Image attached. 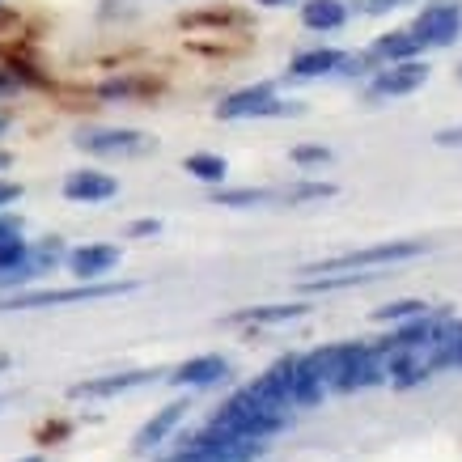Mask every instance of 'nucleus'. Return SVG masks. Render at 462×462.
<instances>
[{
    "mask_svg": "<svg viewBox=\"0 0 462 462\" xmlns=\"http://www.w3.org/2000/svg\"><path fill=\"white\" fill-rule=\"evenodd\" d=\"M433 141L441 144V149H454V144H462V127H441Z\"/></svg>",
    "mask_w": 462,
    "mask_h": 462,
    "instance_id": "a878e982",
    "label": "nucleus"
},
{
    "mask_svg": "<svg viewBox=\"0 0 462 462\" xmlns=\"http://www.w3.org/2000/svg\"><path fill=\"white\" fill-rule=\"evenodd\" d=\"M166 462H204V458H191V454H182V449H179V454H174V458H166Z\"/></svg>",
    "mask_w": 462,
    "mask_h": 462,
    "instance_id": "7c9ffc66",
    "label": "nucleus"
},
{
    "mask_svg": "<svg viewBox=\"0 0 462 462\" xmlns=\"http://www.w3.org/2000/svg\"><path fill=\"white\" fill-rule=\"evenodd\" d=\"M433 306H424V301H391V306L374 310V319L378 322H391V327H399V322L407 319H420V314H429Z\"/></svg>",
    "mask_w": 462,
    "mask_h": 462,
    "instance_id": "4be33fe9",
    "label": "nucleus"
},
{
    "mask_svg": "<svg viewBox=\"0 0 462 462\" xmlns=\"http://www.w3.org/2000/svg\"><path fill=\"white\" fill-rule=\"evenodd\" d=\"M221 208H259V204H281V191H267V187H238V191H217Z\"/></svg>",
    "mask_w": 462,
    "mask_h": 462,
    "instance_id": "aec40b11",
    "label": "nucleus"
},
{
    "mask_svg": "<svg viewBox=\"0 0 462 462\" xmlns=\"http://www.w3.org/2000/svg\"><path fill=\"white\" fill-rule=\"evenodd\" d=\"M374 14H382V9H399V5H407V0H365Z\"/></svg>",
    "mask_w": 462,
    "mask_h": 462,
    "instance_id": "c756f323",
    "label": "nucleus"
},
{
    "mask_svg": "<svg viewBox=\"0 0 462 462\" xmlns=\"http://www.w3.org/2000/svg\"><path fill=\"white\" fill-rule=\"evenodd\" d=\"M17 462H42V458H34V454H30V458H17Z\"/></svg>",
    "mask_w": 462,
    "mask_h": 462,
    "instance_id": "f704fd0d",
    "label": "nucleus"
},
{
    "mask_svg": "<svg viewBox=\"0 0 462 462\" xmlns=\"http://www.w3.org/2000/svg\"><path fill=\"white\" fill-rule=\"evenodd\" d=\"M429 251V242H369V246H356V251L331 254V259H319V263L306 267V276H339V272H386L394 263H407V259H420Z\"/></svg>",
    "mask_w": 462,
    "mask_h": 462,
    "instance_id": "f03ea898",
    "label": "nucleus"
},
{
    "mask_svg": "<svg viewBox=\"0 0 462 462\" xmlns=\"http://www.w3.org/2000/svg\"><path fill=\"white\" fill-rule=\"evenodd\" d=\"M9 238H22V217L0 212V242H9Z\"/></svg>",
    "mask_w": 462,
    "mask_h": 462,
    "instance_id": "393cba45",
    "label": "nucleus"
},
{
    "mask_svg": "<svg viewBox=\"0 0 462 462\" xmlns=\"http://www.w3.org/2000/svg\"><path fill=\"white\" fill-rule=\"evenodd\" d=\"M64 196L77 199V204H102V199H115L119 196V182L102 170H72L64 179Z\"/></svg>",
    "mask_w": 462,
    "mask_h": 462,
    "instance_id": "4468645a",
    "label": "nucleus"
},
{
    "mask_svg": "<svg viewBox=\"0 0 462 462\" xmlns=\"http://www.w3.org/2000/svg\"><path fill=\"white\" fill-rule=\"evenodd\" d=\"M301 26L322 30V34L344 30L348 26V5H344V0H306V5H301Z\"/></svg>",
    "mask_w": 462,
    "mask_h": 462,
    "instance_id": "dca6fc26",
    "label": "nucleus"
},
{
    "mask_svg": "<svg viewBox=\"0 0 462 462\" xmlns=\"http://www.w3.org/2000/svg\"><path fill=\"white\" fill-rule=\"evenodd\" d=\"M124 293H136V284L124 281V284H98V281H81L72 289H34V293H9L0 297V310H42V306H81V301H111V297H124Z\"/></svg>",
    "mask_w": 462,
    "mask_h": 462,
    "instance_id": "7ed1b4c3",
    "label": "nucleus"
},
{
    "mask_svg": "<svg viewBox=\"0 0 462 462\" xmlns=\"http://www.w3.org/2000/svg\"><path fill=\"white\" fill-rule=\"evenodd\" d=\"M5 127H9V119H0V132H5Z\"/></svg>",
    "mask_w": 462,
    "mask_h": 462,
    "instance_id": "c9c22d12",
    "label": "nucleus"
},
{
    "mask_svg": "<svg viewBox=\"0 0 462 462\" xmlns=\"http://www.w3.org/2000/svg\"><path fill=\"white\" fill-rule=\"evenodd\" d=\"M77 144L98 157H141L153 149V141L136 127H94V132H81Z\"/></svg>",
    "mask_w": 462,
    "mask_h": 462,
    "instance_id": "6e6552de",
    "label": "nucleus"
},
{
    "mask_svg": "<svg viewBox=\"0 0 462 462\" xmlns=\"http://www.w3.org/2000/svg\"><path fill=\"white\" fill-rule=\"evenodd\" d=\"M0 369H9V356H0Z\"/></svg>",
    "mask_w": 462,
    "mask_h": 462,
    "instance_id": "72a5a7b5",
    "label": "nucleus"
},
{
    "mask_svg": "<svg viewBox=\"0 0 462 462\" xmlns=\"http://www.w3.org/2000/svg\"><path fill=\"white\" fill-rule=\"evenodd\" d=\"M429 81V64L424 60H403V64H382L374 72V98H407Z\"/></svg>",
    "mask_w": 462,
    "mask_h": 462,
    "instance_id": "1a4fd4ad",
    "label": "nucleus"
},
{
    "mask_svg": "<svg viewBox=\"0 0 462 462\" xmlns=\"http://www.w3.org/2000/svg\"><path fill=\"white\" fill-rule=\"evenodd\" d=\"M420 51H424V42L416 39V30H391V34L374 39L369 60L374 64H403V60H420Z\"/></svg>",
    "mask_w": 462,
    "mask_h": 462,
    "instance_id": "2eb2a0df",
    "label": "nucleus"
},
{
    "mask_svg": "<svg viewBox=\"0 0 462 462\" xmlns=\"http://www.w3.org/2000/svg\"><path fill=\"white\" fill-rule=\"evenodd\" d=\"M182 454L204 458V462H251L254 454H259V441H246V437L229 433V429H221L217 420H208L199 433L182 437Z\"/></svg>",
    "mask_w": 462,
    "mask_h": 462,
    "instance_id": "39448f33",
    "label": "nucleus"
},
{
    "mask_svg": "<svg viewBox=\"0 0 462 462\" xmlns=\"http://www.w3.org/2000/svg\"><path fill=\"white\" fill-rule=\"evenodd\" d=\"M119 259H124V251H119L115 242H85L64 263H69V272L77 281H102L111 267H119Z\"/></svg>",
    "mask_w": 462,
    "mask_h": 462,
    "instance_id": "9d476101",
    "label": "nucleus"
},
{
    "mask_svg": "<svg viewBox=\"0 0 462 462\" xmlns=\"http://www.w3.org/2000/svg\"><path fill=\"white\" fill-rule=\"evenodd\" d=\"M182 170L187 174H196L199 182H225V174H229V166H225V157H217V153H191L187 162H182Z\"/></svg>",
    "mask_w": 462,
    "mask_h": 462,
    "instance_id": "412c9836",
    "label": "nucleus"
},
{
    "mask_svg": "<svg viewBox=\"0 0 462 462\" xmlns=\"http://www.w3.org/2000/svg\"><path fill=\"white\" fill-rule=\"evenodd\" d=\"M26 259H30V242H26V238L0 242V272H9V267H22Z\"/></svg>",
    "mask_w": 462,
    "mask_h": 462,
    "instance_id": "5701e85b",
    "label": "nucleus"
},
{
    "mask_svg": "<svg viewBox=\"0 0 462 462\" xmlns=\"http://www.w3.org/2000/svg\"><path fill=\"white\" fill-rule=\"evenodd\" d=\"M212 420L221 424V429H229V433L246 437V441H267V437H276L284 429L281 416H272L267 407L254 403L251 394H246V386L229 394V399L217 407V416H212Z\"/></svg>",
    "mask_w": 462,
    "mask_h": 462,
    "instance_id": "20e7f679",
    "label": "nucleus"
},
{
    "mask_svg": "<svg viewBox=\"0 0 462 462\" xmlns=\"http://www.w3.org/2000/svg\"><path fill=\"white\" fill-rule=\"evenodd\" d=\"M9 166H14V157H9L5 149H0V170H9Z\"/></svg>",
    "mask_w": 462,
    "mask_h": 462,
    "instance_id": "2f4dec72",
    "label": "nucleus"
},
{
    "mask_svg": "<svg viewBox=\"0 0 462 462\" xmlns=\"http://www.w3.org/2000/svg\"><path fill=\"white\" fill-rule=\"evenodd\" d=\"M225 378H229V361L217 356V352L191 356V361H182L179 369L170 374V382H174V386H187V391H208V386H221Z\"/></svg>",
    "mask_w": 462,
    "mask_h": 462,
    "instance_id": "9b49d317",
    "label": "nucleus"
},
{
    "mask_svg": "<svg viewBox=\"0 0 462 462\" xmlns=\"http://www.w3.org/2000/svg\"><path fill=\"white\" fill-rule=\"evenodd\" d=\"M339 64H344V51H336V47H310V51L293 56L289 72H293V77H301V81H314V77L339 72Z\"/></svg>",
    "mask_w": 462,
    "mask_h": 462,
    "instance_id": "a211bd4d",
    "label": "nucleus"
},
{
    "mask_svg": "<svg viewBox=\"0 0 462 462\" xmlns=\"http://www.w3.org/2000/svg\"><path fill=\"white\" fill-rule=\"evenodd\" d=\"M182 416H187V403H182V399H179V403H166V407H162V411L153 416V420H149L141 433H136V449L144 454V449L162 446V441H166V437L182 424Z\"/></svg>",
    "mask_w": 462,
    "mask_h": 462,
    "instance_id": "f3484780",
    "label": "nucleus"
},
{
    "mask_svg": "<svg viewBox=\"0 0 462 462\" xmlns=\"http://www.w3.org/2000/svg\"><path fill=\"white\" fill-rule=\"evenodd\" d=\"M157 374H149V369H132V374H106V378H89V382H77L72 386V399H115V394H127L136 391V386H144V382H153Z\"/></svg>",
    "mask_w": 462,
    "mask_h": 462,
    "instance_id": "ddd939ff",
    "label": "nucleus"
},
{
    "mask_svg": "<svg viewBox=\"0 0 462 462\" xmlns=\"http://www.w3.org/2000/svg\"><path fill=\"white\" fill-rule=\"evenodd\" d=\"M411 30H416V39L424 47H449L462 34V5L458 0H433L416 14Z\"/></svg>",
    "mask_w": 462,
    "mask_h": 462,
    "instance_id": "0eeeda50",
    "label": "nucleus"
},
{
    "mask_svg": "<svg viewBox=\"0 0 462 462\" xmlns=\"http://www.w3.org/2000/svg\"><path fill=\"white\" fill-rule=\"evenodd\" d=\"M293 162L297 166H327V162H331V149H327V144H297Z\"/></svg>",
    "mask_w": 462,
    "mask_h": 462,
    "instance_id": "b1692460",
    "label": "nucleus"
},
{
    "mask_svg": "<svg viewBox=\"0 0 462 462\" xmlns=\"http://www.w3.org/2000/svg\"><path fill=\"white\" fill-rule=\"evenodd\" d=\"M162 229V221H136L132 225V238H144V234H157Z\"/></svg>",
    "mask_w": 462,
    "mask_h": 462,
    "instance_id": "cd10ccee",
    "label": "nucleus"
},
{
    "mask_svg": "<svg viewBox=\"0 0 462 462\" xmlns=\"http://www.w3.org/2000/svg\"><path fill=\"white\" fill-rule=\"evenodd\" d=\"M293 111L297 106L284 102L272 81H254V85L234 89L229 98H221L217 119H229V124H234V119H276V115H293Z\"/></svg>",
    "mask_w": 462,
    "mask_h": 462,
    "instance_id": "423d86ee",
    "label": "nucleus"
},
{
    "mask_svg": "<svg viewBox=\"0 0 462 462\" xmlns=\"http://www.w3.org/2000/svg\"><path fill=\"white\" fill-rule=\"evenodd\" d=\"M306 314V306H251V310H238V314H229V327H276V322H293Z\"/></svg>",
    "mask_w": 462,
    "mask_h": 462,
    "instance_id": "6ab92c4d",
    "label": "nucleus"
},
{
    "mask_svg": "<svg viewBox=\"0 0 462 462\" xmlns=\"http://www.w3.org/2000/svg\"><path fill=\"white\" fill-rule=\"evenodd\" d=\"M289 391H293V407H319L327 399V382L306 356H289Z\"/></svg>",
    "mask_w": 462,
    "mask_h": 462,
    "instance_id": "f8f14e48",
    "label": "nucleus"
},
{
    "mask_svg": "<svg viewBox=\"0 0 462 462\" xmlns=\"http://www.w3.org/2000/svg\"><path fill=\"white\" fill-rule=\"evenodd\" d=\"M14 199H22V182L0 179V208H5V204H14Z\"/></svg>",
    "mask_w": 462,
    "mask_h": 462,
    "instance_id": "bb28decb",
    "label": "nucleus"
},
{
    "mask_svg": "<svg viewBox=\"0 0 462 462\" xmlns=\"http://www.w3.org/2000/svg\"><path fill=\"white\" fill-rule=\"evenodd\" d=\"M314 369L322 374L327 391L352 394V391H369V386H382L386 378V361L374 339H344V344H327V348L310 352Z\"/></svg>",
    "mask_w": 462,
    "mask_h": 462,
    "instance_id": "f257e3e1",
    "label": "nucleus"
},
{
    "mask_svg": "<svg viewBox=\"0 0 462 462\" xmlns=\"http://www.w3.org/2000/svg\"><path fill=\"white\" fill-rule=\"evenodd\" d=\"M0 94H17V69L14 72H0Z\"/></svg>",
    "mask_w": 462,
    "mask_h": 462,
    "instance_id": "c85d7f7f",
    "label": "nucleus"
},
{
    "mask_svg": "<svg viewBox=\"0 0 462 462\" xmlns=\"http://www.w3.org/2000/svg\"><path fill=\"white\" fill-rule=\"evenodd\" d=\"M458 77H462V64H458Z\"/></svg>",
    "mask_w": 462,
    "mask_h": 462,
    "instance_id": "e433bc0d",
    "label": "nucleus"
},
{
    "mask_svg": "<svg viewBox=\"0 0 462 462\" xmlns=\"http://www.w3.org/2000/svg\"><path fill=\"white\" fill-rule=\"evenodd\" d=\"M259 5H272V9H281V5H293V0H259Z\"/></svg>",
    "mask_w": 462,
    "mask_h": 462,
    "instance_id": "473e14b6",
    "label": "nucleus"
}]
</instances>
